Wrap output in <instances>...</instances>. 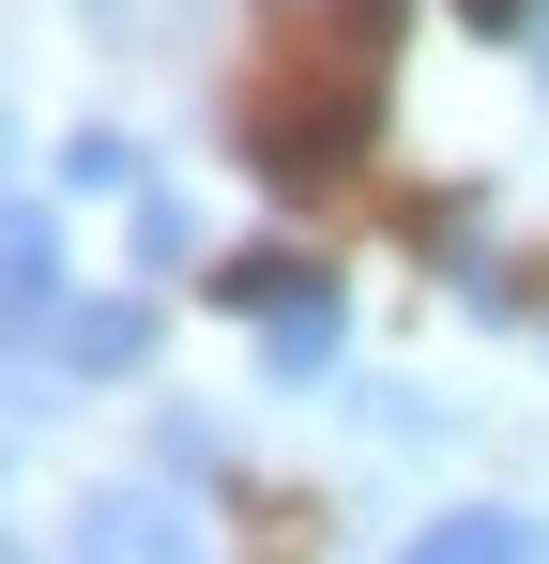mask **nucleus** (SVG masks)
Here are the masks:
<instances>
[{"label":"nucleus","instance_id":"1","mask_svg":"<svg viewBox=\"0 0 549 564\" xmlns=\"http://www.w3.org/2000/svg\"><path fill=\"white\" fill-rule=\"evenodd\" d=\"M214 290L260 321V381H274V397H321V381H336V351H352V305H336V275H305V260H229Z\"/></svg>","mask_w":549,"mask_h":564},{"label":"nucleus","instance_id":"2","mask_svg":"<svg viewBox=\"0 0 549 564\" xmlns=\"http://www.w3.org/2000/svg\"><path fill=\"white\" fill-rule=\"evenodd\" d=\"M138 367H153V305H62L31 336V397L15 412H46V381H138Z\"/></svg>","mask_w":549,"mask_h":564},{"label":"nucleus","instance_id":"3","mask_svg":"<svg viewBox=\"0 0 549 564\" xmlns=\"http://www.w3.org/2000/svg\"><path fill=\"white\" fill-rule=\"evenodd\" d=\"M62 564H198V519H183L169 488H92L77 519H62Z\"/></svg>","mask_w":549,"mask_h":564},{"label":"nucleus","instance_id":"4","mask_svg":"<svg viewBox=\"0 0 549 564\" xmlns=\"http://www.w3.org/2000/svg\"><path fill=\"white\" fill-rule=\"evenodd\" d=\"M397 564H549V519H519V503H458V519H428Z\"/></svg>","mask_w":549,"mask_h":564},{"label":"nucleus","instance_id":"5","mask_svg":"<svg viewBox=\"0 0 549 564\" xmlns=\"http://www.w3.org/2000/svg\"><path fill=\"white\" fill-rule=\"evenodd\" d=\"M0 260H15V336H46V321H62V214H46V198H15Z\"/></svg>","mask_w":549,"mask_h":564},{"label":"nucleus","instance_id":"6","mask_svg":"<svg viewBox=\"0 0 549 564\" xmlns=\"http://www.w3.org/2000/svg\"><path fill=\"white\" fill-rule=\"evenodd\" d=\"M46 169H62L77 198H138V138H107V122H77V138L46 153Z\"/></svg>","mask_w":549,"mask_h":564},{"label":"nucleus","instance_id":"7","mask_svg":"<svg viewBox=\"0 0 549 564\" xmlns=\"http://www.w3.org/2000/svg\"><path fill=\"white\" fill-rule=\"evenodd\" d=\"M138 260H153V275H183V260H198V214H183L169 184H138Z\"/></svg>","mask_w":549,"mask_h":564},{"label":"nucleus","instance_id":"8","mask_svg":"<svg viewBox=\"0 0 549 564\" xmlns=\"http://www.w3.org/2000/svg\"><path fill=\"white\" fill-rule=\"evenodd\" d=\"M535 77H549V15H535Z\"/></svg>","mask_w":549,"mask_h":564}]
</instances>
